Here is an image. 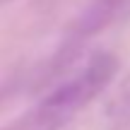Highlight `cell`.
Here are the masks:
<instances>
[{
	"mask_svg": "<svg viewBox=\"0 0 130 130\" xmlns=\"http://www.w3.org/2000/svg\"><path fill=\"white\" fill-rule=\"evenodd\" d=\"M5 3H7V0H0V5H5Z\"/></svg>",
	"mask_w": 130,
	"mask_h": 130,
	"instance_id": "cell-4",
	"label": "cell"
},
{
	"mask_svg": "<svg viewBox=\"0 0 130 130\" xmlns=\"http://www.w3.org/2000/svg\"><path fill=\"white\" fill-rule=\"evenodd\" d=\"M113 108H116L121 116L130 118V72L125 75V79H123L121 87H118V94H116V101H113Z\"/></svg>",
	"mask_w": 130,
	"mask_h": 130,
	"instance_id": "cell-3",
	"label": "cell"
},
{
	"mask_svg": "<svg viewBox=\"0 0 130 130\" xmlns=\"http://www.w3.org/2000/svg\"><path fill=\"white\" fill-rule=\"evenodd\" d=\"M116 68V58L108 53L92 56L34 108L31 118L27 121V130H60L108 87Z\"/></svg>",
	"mask_w": 130,
	"mask_h": 130,
	"instance_id": "cell-1",
	"label": "cell"
},
{
	"mask_svg": "<svg viewBox=\"0 0 130 130\" xmlns=\"http://www.w3.org/2000/svg\"><path fill=\"white\" fill-rule=\"evenodd\" d=\"M128 5V0H89V5L84 7V12L77 17L72 29V43H79L84 39L99 34L101 29H106L108 24H113V19H118V14L123 12V7Z\"/></svg>",
	"mask_w": 130,
	"mask_h": 130,
	"instance_id": "cell-2",
	"label": "cell"
}]
</instances>
